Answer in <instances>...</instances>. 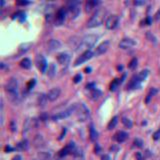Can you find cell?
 I'll list each match as a JSON object with an SVG mask.
<instances>
[{"label": "cell", "mask_w": 160, "mask_h": 160, "mask_svg": "<svg viewBox=\"0 0 160 160\" xmlns=\"http://www.w3.org/2000/svg\"><path fill=\"white\" fill-rule=\"evenodd\" d=\"M98 40V35L95 34H88L81 37L77 41V45L75 47L76 51H87L90 50V48L95 45Z\"/></svg>", "instance_id": "6da1fadb"}, {"label": "cell", "mask_w": 160, "mask_h": 160, "mask_svg": "<svg viewBox=\"0 0 160 160\" xmlns=\"http://www.w3.org/2000/svg\"><path fill=\"white\" fill-rule=\"evenodd\" d=\"M106 17V10L104 8H100L96 10V12L93 14V16L89 19L87 22V27L93 28V27H98L102 25L103 21H104Z\"/></svg>", "instance_id": "7a4b0ae2"}, {"label": "cell", "mask_w": 160, "mask_h": 160, "mask_svg": "<svg viewBox=\"0 0 160 160\" xmlns=\"http://www.w3.org/2000/svg\"><path fill=\"white\" fill-rule=\"evenodd\" d=\"M6 93L12 100H16L18 98V81L16 78L11 77L4 85Z\"/></svg>", "instance_id": "3957f363"}, {"label": "cell", "mask_w": 160, "mask_h": 160, "mask_svg": "<svg viewBox=\"0 0 160 160\" xmlns=\"http://www.w3.org/2000/svg\"><path fill=\"white\" fill-rule=\"evenodd\" d=\"M75 113H76L77 119L79 121H86L90 117V110L84 103H77L75 104Z\"/></svg>", "instance_id": "277c9868"}, {"label": "cell", "mask_w": 160, "mask_h": 160, "mask_svg": "<svg viewBox=\"0 0 160 160\" xmlns=\"http://www.w3.org/2000/svg\"><path fill=\"white\" fill-rule=\"evenodd\" d=\"M80 5H81V2L77 1V0H72V1H68L67 2V6L66 9L69 12V14L71 15V18H76L79 13H80Z\"/></svg>", "instance_id": "5b68a950"}, {"label": "cell", "mask_w": 160, "mask_h": 160, "mask_svg": "<svg viewBox=\"0 0 160 160\" xmlns=\"http://www.w3.org/2000/svg\"><path fill=\"white\" fill-rule=\"evenodd\" d=\"M66 15H67V9L65 7L59 8L55 14V17H54L55 25H57V26L62 25L65 21V19H66Z\"/></svg>", "instance_id": "8992f818"}, {"label": "cell", "mask_w": 160, "mask_h": 160, "mask_svg": "<svg viewBox=\"0 0 160 160\" xmlns=\"http://www.w3.org/2000/svg\"><path fill=\"white\" fill-rule=\"evenodd\" d=\"M74 111H75V104L71 105L70 107H68L67 109H65V110H63V111L57 112L56 114L52 115V117H51V118H52V120H54V121H57V120H59V119L67 118V117L71 115V114H72V112H74Z\"/></svg>", "instance_id": "52a82bcc"}, {"label": "cell", "mask_w": 160, "mask_h": 160, "mask_svg": "<svg viewBox=\"0 0 160 160\" xmlns=\"http://www.w3.org/2000/svg\"><path fill=\"white\" fill-rule=\"evenodd\" d=\"M118 23H119V16L116 15V14H112V15L107 17V19L105 21V26L107 29L112 30L117 27Z\"/></svg>", "instance_id": "ba28073f"}, {"label": "cell", "mask_w": 160, "mask_h": 160, "mask_svg": "<svg viewBox=\"0 0 160 160\" xmlns=\"http://www.w3.org/2000/svg\"><path fill=\"white\" fill-rule=\"evenodd\" d=\"M94 56V52H92L91 50H87V51H84V52L77 57V59L75 60L74 62V66H79L80 64H82L84 62H86L87 60L91 59Z\"/></svg>", "instance_id": "9c48e42d"}, {"label": "cell", "mask_w": 160, "mask_h": 160, "mask_svg": "<svg viewBox=\"0 0 160 160\" xmlns=\"http://www.w3.org/2000/svg\"><path fill=\"white\" fill-rule=\"evenodd\" d=\"M35 63L36 66L42 73H45L47 68H48V64L46 62V59L42 55H37L35 58Z\"/></svg>", "instance_id": "30bf717a"}, {"label": "cell", "mask_w": 160, "mask_h": 160, "mask_svg": "<svg viewBox=\"0 0 160 160\" xmlns=\"http://www.w3.org/2000/svg\"><path fill=\"white\" fill-rule=\"evenodd\" d=\"M75 152H76V149H75V144H74V142H69L66 145V146L60 150L58 155H59L60 157H63V156H66V155H68L70 153L75 154Z\"/></svg>", "instance_id": "8fae6325"}, {"label": "cell", "mask_w": 160, "mask_h": 160, "mask_svg": "<svg viewBox=\"0 0 160 160\" xmlns=\"http://www.w3.org/2000/svg\"><path fill=\"white\" fill-rule=\"evenodd\" d=\"M109 41H103L102 43H100L99 45H98L96 47L95 51H94V55L95 56H98V55H101L103 53H105L106 51L108 50V48H109Z\"/></svg>", "instance_id": "7c38bea8"}, {"label": "cell", "mask_w": 160, "mask_h": 160, "mask_svg": "<svg viewBox=\"0 0 160 160\" xmlns=\"http://www.w3.org/2000/svg\"><path fill=\"white\" fill-rule=\"evenodd\" d=\"M60 93H61L60 88L54 87L52 89H50V90L48 91V93H47L46 95H47V98H48L49 101H55L60 96Z\"/></svg>", "instance_id": "4fadbf2b"}, {"label": "cell", "mask_w": 160, "mask_h": 160, "mask_svg": "<svg viewBox=\"0 0 160 160\" xmlns=\"http://www.w3.org/2000/svg\"><path fill=\"white\" fill-rule=\"evenodd\" d=\"M135 45H136V42L131 38H123L119 43V47L121 49H129Z\"/></svg>", "instance_id": "5bb4252c"}, {"label": "cell", "mask_w": 160, "mask_h": 160, "mask_svg": "<svg viewBox=\"0 0 160 160\" xmlns=\"http://www.w3.org/2000/svg\"><path fill=\"white\" fill-rule=\"evenodd\" d=\"M57 61L61 64V65H68V63L70 62V55L66 52H62L59 53L57 55Z\"/></svg>", "instance_id": "9a60e30c"}, {"label": "cell", "mask_w": 160, "mask_h": 160, "mask_svg": "<svg viewBox=\"0 0 160 160\" xmlns=\"http://www.w3.org/2000/svg\"><path fill=\"white\" fill-rule=\"evenodd\" d=\"M127 137H128V134H127L125 131H118V132L114 134L113 140L117 141L118 143H122L127 139Z\"/></svg>", "instance_id": "2e32d148"}, {"label": "cell", "mask_w": 160, "mask_h": 160, "mask_svg": "<svg viewBox=\"0 0 160 160\" xmlns=\"http://www.w3.org/2000/svg\"><path fill=\"white\" fill-rule=\"evenodd\" d=\"M60 46H61V43L58 41V40H56V39H50L48 41V43H47V47H48V49L49 51H55V50H57L60 48Z\"/></svg>", "instance_id": "e0dca14e"}, {"label": "cell", "mask_w": 160, "mask_h": 160, "mask_svg": "<svg viewBox=\"0 0 160 160\" xmlns=\"http://www.w3.org/2000/svg\"><path fill=\"white\" fill-rule=\"evenodd\" d=\"M140 83H141V81L138 79L137 75H134V76L131 78L129 84L127 85V88L128 89H136V88L140 87Z\"/></svg>", "instance_id": "ac0fdd59"}, {"label": "cell", "mask_w": 160, "mask_h": 160, "mask_svg": "<svg viewBox=\"0 0 160 160\" xmlns=\"http://www.w3.org/2000/svg\"><path fill=\"white\" fill-rule=\"evenodd\" d=\"M98 4H100V1H96V0H89L85 4V9L87 12L92 11L94 8H95Z\"/></svg>", "instance_id": "d6986e66"}, {"label": "cell", "mask_w": 160, "mask_h": 160, "mask_svg": "<svg viewBox=\"0 0 160 160\" xmlns=\"http://www.w3.org/2000/svg\"><path fill=\"white\" fill-rule=\"evenodd\" d=\"M89 136H90L91 141H95L98 137V132L96 131V129L94 128L93 124H90V127H89Z\"/></svg>", "instance_id": "ffe728a7"}, {"label": "cell", "mask_w": 160, "mask_h": 160, "mask_svg": "<svg viewBox=\"0 0 160 160\" xmlns=\"http://www.w3.org/2000/svg\"><path fill=\"white\" fill-rule=\"evenodd\" d=\"M31 46V43H23L19 46V48H18V55H22L24 54L25 52H27L28 50H29Z\"/></svg>", "instance_id": "44dd1931"}, {"label": "cell", "mask_w": 160, "mask_h": 160, "mask_svg": "<svg viewBox=\"0 0 160 160\" xmlns=\"http://www.w3.org/2000/svg\"><path fill=\"white\" fill-rule=\"evenodd\" d=\"M101 94L102 93H101V91L99 90V89L94 88V89H92V90H90V98L93 100H96L101 96Z\"/></svg>", "instance_id": "7402d4cb"}, {"label": "cell", "mask_w": 160, "mask_h": 160, "mask_svg": "<svg viewBox=\"0 0 160 160\" xmlns=\"http://www.w3.org/2000/svg\"><path fill=\"white\" fill-rule=\"evenodd\" d=\"M20 66L22 67V68H24V69H29L30 67H31V65H32V63H31V60L29 59V58H23L21 61H20Z\"/></svg>", "instance_id": "603a6c76"}, {"label": "cell", "mask_w": 160, "mask_h": 160, "mask_svg": "<svg viewBox=\"0 0 160 160\" xmlns=\"http://www.w3.org/2000/svg\"><path fill=\"white\" fill-rule=\"evenodd\" d=\"M117 122H118V117H117V116H114L113 118H112V119L109 121V123H108V125H107V129H108V130L113 129L114 127L116 126Z\"/></svg>", "instance_id": "cb8c5ba5"}, {"label": "cell", "mask_w": 160, "mask_h": 160, "mask_svg": "<svg viewBox=\"0 0 160 160\" xmlns=\"http://www.w3.org/2000/svg\"><path fill=\"white\" fill-rule=\"evenodd\" d=\"M157 92H158V89H156V88H151V89H150L149 93L147 94V96H146V99H145V102H146V103H149L150 99H151V98H152Z\"/></svg>", "instance_id": "d4e9b609"}, {"label": "cell", "mask_w": 160, "mask_h": 160, "mask_svg": "<svg viewBox=\"0 0 160 160\" xmlns=\"http://www.w3.org/2000/svg\"><path fill=\"white\" fill-rule=\"evenodd\" d=\"M13 19H15V18H17V19H19L21 22L23 20H25V12H23V11H18L16 12L15 14H13Z\"/></svg>", "instance_id": "484cf974"}, {"label": "cell", "mask_w": 160, "mask_h": 160, "mask_svg": "<svg viewBox=\"0 0 160 160\" xmlns=\"http://www.w3.org/2000/svg\"><path fill=\"white\" fill-rule=\"evenodd\" d=\"M27 147H28V141L27 140H22V141H20V142L18 143L17 146H16V148L18 150H20V151H22V150H25Z\"/></svg>", "instance_id": "4316f807"}, {"label": "cell", "mask_w": 160, "mask_h": 160, "mask_svg": "<svg viewBox=\"0 0 160 160\" xmlns=\"http://www.w3.org/2000/svg\"><path fill=\"white\" fill-rule=\"evenodd\" d=\"M148 70H142V71L141 72H139L138 74H137V77H138V79L140 80L141 82L143 81V80H145L146 79V77L148 76Z\"/></svg>", "instance_id": "83f0119b"}, {"label": "cell", "mask_w": 160, "mask_h": 160, "mask_svg": "<svg viewBox=\"0 0 160 160\" xmlns=\"http://www.w3.org/2000/svg\"><path fill=\"white\" fill-rule=\"evenodd\" d=\"M47 73H48L49 76H53L56 73V66L54 63H51L48 66V68H47Z\"/></svg>", "instance_id": "f1b7e54d"}, {"label": "cell", "mask_w": 160, "mask_h": 160, "mask_svg": "<svg viewBox=\"0 0 160 160\" xmlns=\"http://www.w3.org/2000/svg\"><path fill=\"white\" fill-rule=\"evenodd\" d=\"M47 100H48V98H47V95H44V94H40L39 97H38V102H39V105L40 106H45Z\"/></svg>", "instance_id": "f546056e"}, {"label": "cell", "mask_w": 160, "mask_h": 160, "mask_svg": "<svg viewBox=\"0 0 160 160\" xmlns=\"http://www.w3.org/2000/svg\"><path fill=\"white\" fill-rule=\"evenodd\" d=\"M122 123H123V125L125 127H127V128H131L132 127V121H131L129 118H127V117H122Z\"/></svg>", "instance_id": "4dcf8cb0"}, {"label": "cell", "mask_w": 160, "mask_h": 160, "mask_svg": "<svg viewBox=\"0 0 160 160\" xmlns=\"http://www.w3.org/2000/svg\"><path fill=\"white\" fill-rule=\"evenodd\" d=\"M121 83V81L119 79H114L113 81H112V83L110 84V90L111 91H114L116 90V88L118 87V85Z\"/></svg>", "instance_id": "1f68e13d"}, {"label": "cell", "mask_w": 160, "mask_h": 160, "mask_svg": "<svg viewBox=\"0 0 160 160\" xmlns=\"http://www.w3.org/2000/svg\"><path fill=\"white\" fill-rule=\"evenodd\" d=\"M146 37H147V38L149 39V41H151V42H153V43L155 44V43H156V42H157V39H156V37H155L152 33H151V32H147V33H146Z\"/></svg>", "instance_id": "d6a6232c"}, {"label": "cell", "mask_w": 160, "mask_h": 160, "mask_svg": "<svg viewBox=\"0 0 160 160\" xmlns=\"http://www.w3.org/2000/svg\"><path fill=\"white\" fill-rule=\"evenodd\" d=\"M136 66H137V59H136V58H133V59L129 62L128 67H129L130 69H135Z\"/></svg>", "instance_id": "836d02e7"}, {"label": "cell", "mask_w": 160, "mask_h": 160, "mask_svg": "<svg viewBox=\"0 0 160 160\" xmlns=\"http://www.w3.org/2000/svg\"><path fill=\"white\" fill-rule=\"evenodd\" d=\"M35 79H31L29 82H28V84H27V89L28 90H30V89H32L34 87V85H35Z\"/></svg>", "instance_id": "e575fe53"}, {"label": "cell", "mask_w": 160, "mask_h": 160, "mask_svg": "<svg viewBox=\"0 0 160 160\" xmlns=\"http://www.w3.org/2000/svg\"><path fill=\"white\" fill-rule=\"evenodd\" d=\"M134 144H135V146H137V147H142L143 146V141L139 138H136L134 140Z\"/></svg>", "instance_id": "d590c367"}, {"label": "cell", "mask_w": 160, "mask_h": 160, "mask_svg": "<svg viewBox=\"0 0 160 160\" xmlns=\"http://www.w3.org/2000/svg\"><path fill=\"white\" fill-rule=\"evenodd\" d=\"M81 79H82L81 74L78 73V74H76V75H75V76L73 77V81H74V83H79L80 81H81Z\"/></svg>", "instance_id": "8d00e7d4"}, {"label": "cell", "mask_w": 160, "mask_h": 160, "mask_svg": "<svg viewBox=\"0 0 160 160\" xmlns=\"http://www.w3.org/2000/svg\"><path fill=\"white\" fill-rule=\"evenodd\" d=\"M10 128H11V131H16V129H17V127H16V124H15V122H14L13 120L10 122Z\"/></svg>", "instance_id": "74e56055"}, {"label": "cell", "mask_w": 160, "mask_h": 160, "mask_svg": "<svg viewBox=\"0 0 160 160\" xmlns=\"http://www.w3.org/2000/svg\"><path fill=\"white\" fill-rule=\"evenodd\" d=\"M29 3V1H21V0H19V1H16V5H27Z\"/></svg>", "instance_id": "f35d334b"}, {"label": "cell", "mask_w": 160, "mask_h": 160, "mask_svg": "<svg viewBox=\"0 0 160 160\" xmlns=\"http://www.w3.org/2000/svg\"><path fill=\"white\" fill-rule=\"evenodd\" d=\"M86 88L89 89V90H92V89L95 88V83H89V84H87Z\"/></svg>", "instance_id": "ab89813d"}, {"label": "cell", "mask_w": 160, "mask_h": 160, "mask_svg": "<svg viewBox=\"0 0 160 160\" xmlns=\"http://www.w3.org/2000/svg\"><path fill=\"white\" fill-rule=\"evenodd\" d=\"M153 138H154V140H157V139H159V138H160V129L157 131L156 133H154Z\"/></svg>", "instance_id": "60d3db41"}, {"label": "cell", "mask_w": 160, "mask_h": 160, "mask_svg": "<svg viewBox=\"0 0 160 160\" xmlns=\"http://www.w3.org/2000/svg\"><path fill=\"white\" fill-rule=\"evenodd\" d=\"M144 3H145V1H134L135 5H143Z\"/></svg>", "instance_id": "b9f144b4"}, {"label": "cell", "mask_w": 160, "mask_h": 160, "mask_svg": "<svg viewBox=\"0 0 160 160\" xmlns=\"http://www.w3.org/2000/svg\"><path fill=\"white\" fill-rule=\"evenodd\" d=\"M145 22H146V24H147V25H150V24H151V18H150V17H147V18H146V20H145Z\"/></svg>", "instance_id": "7bdbcfd3"}, {"label": "cell", "mask_w": 160, "mask_h": 160, "mask_svg": "<svg viewBox=\"0 0 160 160\" xmlns=\"http://www.w3.org/2000/svg\"><path fill=\"white\" fill-rule=\"evenodd\" d=\"M102 160H110L109 155H103V156H102Z\"/></svg>", "instance_id": "ee69618b"}, {"label": "cell", "mask_w": 160, "mask_h": 160, "mask_svg": "<svg viewBox=\"0 0 160 160\" xmlns=\"http://www.w3.org/2000/svg\"><path fill=\"white\" fill-rule=\"evenodd\" d=\"M159 17H160V9L158 10V12H157L156 14H155V19L158 20V19H159Z\"/></svg>", "instance_id": "f6af8a7d"}, {"label": "cell", "mask_w": 160, "mask_h": 160, "mask_svg": "<svg viewBox=\"0 0 160 160\" xmlns=\"http://www.w3.org/2000/svg\"><path fill=\"white\" fill-rule=\"evenodd\" d=\"M12 160H21V156L20 155H16V156H14Z\"/></svg>", "instance_id": "bcb514c9"}, {"label": "cell", "mask_w": 160, "mask_h": 160, "mask_svg": "<svg viewBox=\"0 0 160 160\" xmlns=\"http://www.w3.org/2000/svg\"><path fill=\"white\" fill-rule=\"evenodd\" d=\"M12 150H13V148L10 147V146H6L5 147V151H12Z\"/></svg>", "instance_id": "7dc6e473"}, {"label": "cell", "mask_w": 160, "mask_h": 160, "mask_svg": "<svg viewBox=\"0 0 160 160\" xmlns=\"http://www.w3.org/2000/svg\"><path fill=\"white\" fill-rule=\"evenodd\" d=\"M136 156H137L138 160H143V158H142V156H141V154H140V153H137V154H136Z\"/></svg>", "instance_id": "c3c4849f"}, {"label": "cell", "mask_w": 160, "mask_h": 160, "mask_svg": "<svg viewBox=\"0 0 160 160\" xmlns=\"http://www.w3.org/2000/svg\"><path fill=\"white\" fill-rule=\"evenodd\" d=\"M90 70H91V68H85V71H86V73H89V71H90Z\"/></svg>", "instance_id": "681fc988"}, {"label": "cell", "mask_w": 160, "mask_h": 160, "mask_svg": "<svg viewBox=\"0 0 160 160\" xmlns=\"http://www.w3.org/2000/svg\"><path fill=\"white\" fill-rule=\"evenodd\" d=\"M36 160H37V159H36Z\"/></svg>", "instance_id": "f907efd6"}]
</instances>
